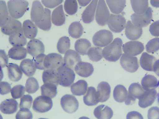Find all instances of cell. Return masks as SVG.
Segmentation results:
<instances>
[{"instance_id": "11", "label": "cell", "mask_w": 159, "mask_h": 119, "mask_svg": "<svg viewBox=\"0 0 159 119\" xmlns=\"http://www.w3.org/2000/svg\"><path fill=\"white\" fill-rule=\"evenodd\" d=\"M120 63L122 68L126 71L133 73L136 72L139 67L138 58L124 53L120 60Z\"/></svg>"}, {"instance_id": "19", "label": "cell", "mask_w": 159, "mask_h": 119, "mask_svg": "<svg viewBox=\"0 0 159 119\" xmlns=\"http://www.w3.org/2000/svg\"><path fill=\"white\" fill-rule=\"evenodd\" d=\"M18 103L15 99L9 98L2 101L0 105V110L4 114H11L17 111Z\"/></svg>"}, {"instance_id": "61", "label": "cell", "mask_w": 159, "mask_h": 119, "mask_svg": "<svg viewBox=\"0 0 159 119\" xmlns=\"http://www.w3.org/2000/svg\"><path fill=\"white\" fill-rule=\"evenodd\" d=\"M150 3L152 6L155 7H159V0H151Z\"/></svg>"}, {"instance_id": "40", "label": "cell", "mask_w": 159, "mask_h": 119, "mask_svg": "<svg viewBox=\"0 0 159 119\" xmlns=\"http://www.w3.org/2000/svg\"><path fill=\"white\" fill-rule=\"evenodd\" d=\"M83 30V27L80 22H74L70 25L68 28V33L72 38L78 39L82 35Z\"/></svg>"}, {"instance_id": "33", "label": "cell", "mask_w": 159, "mask_h": 119, "mask_svg": "<svg viewBox=\"0 0 159 119\" xmlns=\"http://www.w3.org/2000/svg\"><path fill=\"white\" fill-rule=\"evenodd\" d=\"M27 52V49L24 47H13L9 50L8 54L13 60H21L26 57Z\"/></svg>"}, {"instance_id": "38", "label": "cell", "mask_w": 159, "mask_h": 119, "mask_svg": "<svg viewBox=\"0 0 159 119\" xmlns=\"http://www.w3.org/2000/svg\"><path fill=\"white\" fill-rule=\"evenodd\" d=\"M51 11L47 8H44V14L41 20L38 23L35 24L40 29L44 31H48L51 28Z\"/></svg>"}, {"instance_id": "39", "label": "cell", "mask_w": 159, "mask_h": 119, "mask_svg": "<svg viewBox=\"0 0 159 119\" xmlns=\"http://www.w3.org/2000/svg\"><path fill=\"white\" fill-rule=\"evenodd\" d=\"M57 86L51 84H45L40 87L41 95L53 98L56 96Z\"/></svg>"}, {"instance_id": "30", "label": "cell", "mask_w": 159, "mask_h": 119, "mask_svg": "<svg viewBox=\"0 0 159 119\" xmlns=\"http://www.w3.org/2000/svg\"><path fill=\"white\" fill-rule=\"evenodd\" d=\"M83 100L84 104L88 106L96 105L99 102L94 87L91 86L88 88L86 94L83 97Z\"/></svg>"}, {"instance_id": "16", "label": "cell", "mask_w": 159, "mask_h": 119, "mask_svg": "<svg viewBox=\"0 0 159 119\" xmlns=\"http://www.w3.org/2000/svg\"><path fill=\"white\" fill-rule=\"evenodd\" d=\"M63 59L64 64L73 70L77 64L82 61L79 54L72 49H69L66 52Z\"/></svg>"}, {"instance_id": "12", "label": "cell", "mask_w": 159, "mask_h": 119, "mask_svg": "<svg viewBox=\"0 0 159 119\" xmlns=\"http://www.w3.org/2000/svg\"><path fill=\"white\" fill-rule=\"evenodd\" d=\"M144 49L143 44L137 41H130L123 45L122 49L124 53L131 56L140 54Z\"/></svg>"}, {"instance_id": "10", "label": "cell", "mask_w": 159, "mask_h": 119, "mask_svg": "<svg viewBox=\"0 0 159 119\" xmlns=\"http://www.w3.org/2000/svg\"><path fill=\"white\" fill-rule=\"evenodd\" d=\"M64 64V59L60 54L53 53L45 56L43 62L46 69H57Z\"/></svg>"}, {"instance_id": "9", "label": "cell", "mask_w": 159, "mask_h": 119, "mask_svg": "<svg viewBox=\"0 0 159 119\" xmlns=\"http://www.w3.org/2000/svg\"><path fill=\"white\" fill-rule=\"evenodd\" d=\"M60 104L63 109L70 113L75 112L79 106V103L76 98L70 94L63 96L61 99Z\"/></svg>"}, {"instance_id": "46", "label": "cell", "mask_w": 159, "mask_h": 119, "mask_svg": "<svg viewBox=\"0 0 159 119\" xmlns=\"http://www.w3.org/2000/svg\"><path fill=\"white\" fill-rule=\"evenodd\" d=\"M6 2L0 1V26L2 27L7 21L9 16Z\"/></svg>"}, {"instance_id": "49", "label": "cell", "mask_w": 159, "mask_h": 119, "mask_svg": "<svg viewBox=\"0 0 159 119\" xmlns=\"http://www.w3.org/2000/svg\"><path fill=\"white\" fill-rule=\"evenodd\" d=\"M25 88L21 84L14 86L11 90V94L12 97L14 99L21 98L25 92Z\"/></svg>"}, {"instance_id": "52", "label": "cell", "mask_w": 159, "mask_h": 119, "mask_svg": "<svg viewBox=\"0 0 159 119\" xmlns=\"http://www.w3.org/2000/svg\"><path fill=\"white\" fill-rule=\"evenodd\" d=\"M46 56V55L42 54L35 58L34 63L36 68L41 70L46 69L43 64L44 60Z\"/></svg>"}, {"instance_id": "44", "label": "cell", "mask_w": 159, "mask_h": 119, "mask_svg": "<svg viewBox=\"0 0 159 119\" xmlns=\"http://www.w3.org/2000/svg\"><path fill=\"white\" fill-rule=\"evenodd\" d=\"M70 47V41L69 38L64 36L61 37L58 40L57 44V49L58 52L64 54L69 50Z\"/></svg>"}, {"instance_id": "36", "label": "cell", "mask_w": 159, "mask_h": 119, "mask_svg": "<svg viewBox=\"0 0 159 119\" xmlns=\"http://www.w3.org/2000/svg\"><path fill=\"white\" fill-rule=\"evenodd\" d=\"M141 84L145 90L155 89L158 86V82L157 78L151 75H145L142 78Z\"/></svg>"}, {"instance_id": "47", "label": "cell", "mask_w": 159, "mask_h": 119, "mask_svg": "<svg viewBox=\"0 0 159 119\" xmlns=\"http://www.w3.org/2000/svg\"><path fill=\"white\" fill-rule=\"evenodd\" d=\"M64 9L68 14L73 15L77 12L78 4L76 0H66L64 3Z\"/></svg>"}, {"instance_id": "32", "label": "cell", "mask_w": 159, "mask_h": 119, "mask_svg": "<svg viewBox=\"0 0 159 119\" xmlns=\"http://www.w3.org/2000/svg\"><path fill=\"white\" fill-rule=\"evenodd\" d=\"M88 85L87 82L84 80H79L73 84L70 87L72 94L77 96L84 95L88 90Z\"/></svg>"}, {"instance_id": "1", "label": "cell", "mask_w": 159, "mask_h": 119, "mask_svg": "<svg viewBox=\"0 0 159 119\" xmlns=\"http://www.w3.org/2000/svg\"><path fill=\"white\" fill-rule=\"evenodd\" d=\"M122 39L117 38L108 45L105 47L102 50L103 57L110 62H115L120 58L122 54Z\"/></svg>"}, {"instance_id": "50", "label": "cell", "mask_w": 159, "mask_h": 119, "mask_svg": "<svg viewBox=\"0 0 159 119\" xmlns=\"http://www.w3.org/2000/svg\"><path fill=\"white\" fill-rule=\"evenodd\" d=\"M33 99L29 94L24 95L20 99L19 107L20 109H30L33 102Z\"/></svg>"}, {"instance_id": "6", "label": "cell", "mask_w": 159, "mask_h": 119, "mask_svg": "<svg viewBox=\"0 0 159 119\" xmlns=\"http://www.w3.org/2000/svg\"><path fill=\"white\" fill-rule=\"evenodd\" d=\"M53 102L51 98L43 96H40L34 100L32 109L35 112L43 113L49 111L52 108Z\"/></svg>"}, {"instance_id": "7", "label": "cell", "mask_w": 159, "mask_h": 119, "mask_svg": "<svg viewBox=\"0 0 159 119\" xmlns=\"http://www.w3.org/2000/svg\"><path fill=\"white\" fill-rule=\"evenodd\" d=\"M132 23L135 26L143 27L148 26L152 20V9L150 7L141 14L134 13L131 16Z\"/></svg>"}, {"instance_id": "57", "label": "cell", "mask_w": 159, "mask_h": 119, "mask_svg": "<svg viewBox=\"0 0 159 119\" xmlns=\"http://www.w3.org/2000/svg\"><path fill=\"white\" fill-rule=\"evenodd\" d=\"M0 66L1 68H4L8 64V57L5 51L0 50Z\"/></svg>"}, {"instance_id": "58", "label": "cell", "mask_w": 159, "mask_h": 119, "mask_svg": "<svg viewBox=\"0 0 159 119\" xmlns=\"http://www.w3.org/2000/svg\"><path fill=\"white\" fill-rule=\"evenodd\" d=\"M126 119H143L141 114L138 112L132 111L129 112L127 114Z\"/></svg>"}, {"instance_id": "34", "label": "cell", "mask_w": 159, "mask_h": 119, "mask_svg": "<svg viewBox=\"0 0 159 119\" xmlns=\"http://www.w3.org/2000/svg\"><path fill=\"white\" fill-rule=\"evenodd\" d=\"M91 47L90 42L85 39H79L76 41L75 44L76 51L82 55H87Z\"/></svg>"}, {"instance_id": "41", "label": "cell", "mask_w": 159, "mask_h": 119, "mask_svg": "<svg viewBox=\"0 0 159 119\" xmlns=\"http://www.w3.org/2000/svg\"><path fill=\"white\" fill-rule=\"evenodd\" d=\"M130 2L135 13L137 14L144 13L148 7V0H131Z\"/></svg>"}, {"instance_id": "22", "label": "cell", "mask_w": 159, "mask_h": 119, "mask_svg": "<svg viewBox=\"0 0 159 119\" xmlns=\"http://www.w3.org/2000/svg\"><path fill=\"white\" fill-rule=\"evenodd\" d=\"M74 70L76 74L79 76L87 78L92 75L94 71V68L91 64L81 61L76 65Z\"/></svg>"}, {"instance_id": "4", "label": "cell", "mask_w": 159, "mask_h": 119, "mask_svg": "<svg viewBox=\"0 0 159 119\" xmlns=\"http://www.w3.org/2000/svg\"><path fill=\"white\" fill-rule=\"evenodd\" d=\"M113 40L112 33L107 30H102L97 31L92 39L94 45L99 47L107 46L111 43Z\"/></svg>"}, {"instance_id": "63", "label": "cell", "mask_w": 159, "mask_h": 119, "mask_svg": "<svg viewBox=\"0 0 159 119\" xmlns=\"http://www.w3.org/2000/svg\"><path fill=\"white\" fill-rule=\"evenodd\" d=\"M158 86H159V81H158ZM158 101L159 104V92L158 94Z\"/></svg>"}, {"instance_id": "23", "label": "cell", "mask_w": 159, "mask_h": 119, "mask_svg": "<svg viewBox=\"0 0 159 119\" xmlns=\"http://www.w3.org/2000/svg\"><path fill=\"white\" fill-rule=\"evenodd\" d=\"M42 80L44 84H51L57 86L59 84V77L57 69H47L43 72Z\"/></svg>"}, {"instance_id": "5", "label": "cell", "mask_w": 159, "mask_h": 119, "mask_svg": "<svg viewBox=\"0 0 159 119\" xmlns=\"http://www.w3.org/2000/svg\"><path fill=\"white\" fill-rule=\"evenodd\" d=\"M110 13L104 0L98 2L95 14V19L98 24L103 26L107 24Z\"/></svg>"}, {"instance_id": "21", "label": "cell", "mask_w": 159, "mask_h": 119, "mask_svg": "<svg viewBox=\"0 0 159 119\" xmlns=\"http://www.w3.org/2000/svg\"><path fill=\"white\" fill-rule=\"evenodd\" d=\"M98 2V0L92 1L83 12L82 19L84 23H89L93 21Z\"/></svg>"}, {"instance_id": "42", "label": "cell", "mask_w": 159, "mask_h": 119, "mask_svg": "<svg viewBox=\"0 0 159 119\" xmlns=\"http://www.w3.org/2000/svg\"><path fill=\"white\" fill-rule=\"evenodd\" d=\"M146 91L140 84L135 83L132 84L129 86L128 92L133 98L139 99Z\"/></svg>"}, {"instance_id": "17", "label": "cell", "mask_w": 159, "mask_h": 119, "mask_svg": "<svg viewBox=\"0 0 159 119\" xmlns=\"http://www.w3.org/2000/svg\"><path fill=\"white\" fill-rule=\"evenodd\" d=\"M143 33L142 27L134 25L130 20L127 21L125 27V34L129 39L135 40L138 39Z\"/></svg>"}, {"instance_id": "37", "label": "cell", "mask_w": 159, "mask_h": 119, "mask_svg": "<svg viewBox=\"0 0 159 119\" xmlns=\"http://www.w3.org/2000/svg\"><path fill=\"white\" fill-rule=\"evenodd\" d=\"M111 11L115 14H119L125 6V0H106Z\"/></svg>"}, {"instance_id": "59", "label": "cell", "mask_w": 159, "mask_h": 119, "mask_svg": "<svg viewBox=\"0 0 159 119\" xmlns=\"http://www.w3.org/2000/svg\"><path fill=\"white\" fill-rule=\"evenodd\" d=\"M153 71L159 76V60H157L153 67Z\"/></svg>"}, {"instance_id": "29", "label": "cell", "mask_w": 159, "mask_h": 119, "mask_svg": "<svg viewBox=\"0 0 159 119\" xmlns=\"http://www.w3.org/2000/svg\"><path fill=\"white\" fill-rule=\"evenodd\" d=\"M9 41L14 47H23L27 43V39L25 36L22 28L19 31L9 36Z\"/></svg>"}, {"instance_id": "55", "label": "cell", "mask_w": 159, "mask_h": 119, "mask_svg": "<svg viewBox=\"0 0 159 119\" xmlns=\"http://www.w3.org/2000/svg\"><path fill=\"white\" fill-rule=\"evenodd\" d=\"M0 94L4 95L11 91V87L10 84L6 81H1L0 83Z\"/></svg>"}, {"instance_id": "26", "label": "cell", "mask_w": 159, "mask_h": 119, "mask_svg": "<svg viewBox=\"0 0 159 119\" xmlns=\"http://www.w3.org/2000/svg\"><path fill=\"white\" fill-rule=\"evenodd\" d=\"M22 29L25 37L29 39H33L37 34L38 28L36 25L29 19L24 21Z\"/></svg>"}, {"instance_id": "20", "label": "cell", "mask_w": 159, "mask_h": 119, "mask_svg": "<svg viewBox=\"0 0 159 119\" xmlns=\"http://www.w3.org/2000/svg\"><path fill=\"white\" fill-rule=\"evenodd\" d=\"M97 92L99 102H104L110 97L111 87L107 82L102 81L98 84Z\"/></svg>"}, {"instance_id": "15", "label": "cell", "mask_w": 159, "mask_h": 119, "mask_svg": "<svg viewBox=\"0 0 159 119\" xmlns=\"http://www.w3.org/2000/svg\"><path fill=\"white\" fill-rule=\"evenodd\" d=\"M44 14V8L39 1L35 0L32 3L30 12L31 19L35 24L39 23Z\"/></svg>"}, {"instance_id": "62", "label": "cell", "mask_w": 159, "mask_h": 119, "mask_svg": "<svg viewBox=\"0 0 159 119\" xmlns=\"http://www.w3.org/2000/svg\"><path fill=\"white\" fill-rule=\"evenodd\" d=\"M79 119H90L89 117H80Z\"/></svg>"}, {"instance_id": "53", "label": "cell", "mask_w": 159, "mask_h": 119, "mask_svg": "<svg viewBox=\"0 0 159 119\" xmlns=\"http://www.w3.org/2000/svg\"><path fill=\"white\" fill-rule=\"evenodd\" d=\"M148 119H159V108L154 106L150 108L148 111Z\"/></svg>"}, {"instance_id": "56", "label": "cell", "mask_w": 159, "mask_h": 119, "mask_svg": "<svg viewBox=\"0 0 159 119\" xmlns=\"http://www.w3.org/2000/svg\"><path fill=\"white\" fill-rule=\"evenodd\" d=\"M63 2V0H42L43 4L46 7L53 8L56 7Z\"/></svg>"}, {"instance_id": "28", "label": "cell", "mask_w": 159, "mask_h": 119, "mask_svg": "<svg viewBox=\"0 0 159 119\" xmlns=\"http://www.w3.org/2000/svg\"><path fill=\"white\" fill-rule=\"evenodd\" d=\"M156 60L154 56L144 52L141 55L139 62L141 67L143 69L148 71H153V65Z\"/></svg>"}, {"instance_id": "14", "label": "cell", "mask_w": 159, "mask_h": 119, "mask_svg": "<svg viewBox=\"0 0 159 119\" xmlns=\"http://www.w3.org/2000/svg\"><path fill=\"white\" fill-rule=\"evenodd\" d=\"M26 49L28 53L35 58L38 55L44 54L45 47L43 44L40 40L33 39L28 42Z\"/></svg>"}, {"instance_id": "18", "label": "cell", "mask_w": 159, "mask_h": 119, "mask_svg": "<svg viewBox=\"0 0 159 119\" xmlns=\"http://www.w3.org/2000/svg\"><path fill=\"white\" fill-rule=\"evenodd\" d=\"M157 95V92L155 89L146 90L143 96L139 99V106L143 108L150 106L154 102Z\"/></svg>"}, {"instance_id": "54", "label": "cell", "mask_w": 159, "mask_h": 119, "mask_svg": "<svg viewBox=\"0 0 159 119\" xmlns=\"http://www.w3.org/2000/svg\"><path fill=\"white\" fill-rule=\"evenodd\" d=\"M149 31L153 36H159V20L154 22L150 25Z\"/></svg>"}, {"instance_id": "43", "label": "cell", "mask_w": 159, "mask_h": 119, "mask_svg": "<svg viewBox=\"0 0 159 119\" xmlns=\"http://www.w3.org/2000/svg\"><path fill=\"white\" fill-rule=\"evenodd\" d=\"M102 50L100 47H94L89 49L87 55L92 61L98 62L101 60L103 57Z\"/></svg>"}, {"instance_id": "60", "label": "cell", "mask_w": 159, "mask_h": 119, "mask_svg": "<svg viewBox=\"0 0 159 119\" xmlns=\"http://www.w3.org/2000/svg\"><path fill=\"white\" fill-rule=\"evenodd\" d=\"M79 4L81 6H84L88 5L91 0H78Z\"/></svg>"}, {"instance_id": "35", "label": "cell", "mask_w": 159, "mask_h": 119, "mask_svg": "<svg viewBox=\"0 0 159 119\" xmlns=\"http://www.w3.org/2000/svg\"><path fill=\"white\" fill-rule=\"evenodd\" d=\"M128 92L125 87L119 84L115 88L113 92V97L115 100L119 103L125 102L128 96Z\"/></svg>"}, {"instance_id": "27", "label": "cell", "mask_w": 159, "mask_h": 119, "mask_svg": "<svg viewBox=\"0 0 159 119\" xmlns=\"http://www.w3.org/2000/svg\"><path fill=\"white\" fill-rule=\"evenodd\" d=\"M51 19L53 24L56 26H61L65 23L66 17L62 5H59L53 10Z\"/></svg>"}, {"instance_id": "3", "label": "cell", "mask_w": 159, "mask_h": 119, "mask_svg": "<svg viewBox=\"0 0 159 119\" xmlns=\"http://www.w3.org/2000/svg\"><path fill=\"white\" fill-rule=\"evenodd\" d=\"M57 70L59 74V84L64 87H70L74 83L75 78L74 70L64 64Z\"/></svg>"}, {"instance_id": "25", "label": "cell", "mask_w": 159, "mask_h": 119, "mask_svg": "<svg viewBox=\"0 0 159 119\" xmlns=\"http://www.w3.org/2000/svg\"><path fill=\"white\" fill-rule=\"evenodd\" d=\"M7 67L8 77L10 80L13 82H17L20 80L23 73L18 65L10 63L8 64Z\"/></svg>"}, {"instance_id": "2", "label": "cell", "mask_w": 159, "mask_h": 119, "mask_svg": "<svg viewBox=\"0 0 159 119\" xmlns=\"http://www.w3.org/2000/svg\"><path fill=\"white\" fill-rule=\"evenodd\" d=\"M9 13L15 19L21 18L28 9V2L25 0H10L7 2Z\"/></svg>"}, {"instance_id": "8", "label": "cell", "mask_w": 159, "mask_h": 119, "mask_svg": "<svg viewBox=\"0 0 159 119\" xmlns=\"http://www.w3.org/2000/svg\"><path fill=\"white\" fill-rule=\"evenodd\" d=\"M107 24L112 31L118 33L124 29L126 26V21L125 17L121 14H111Z\"/></svg>"}, {"instance_id": "31", "label": "cell", "mask_w": 159, "mask_h": 119, "mask_svg": "<svg viewBox=\"0 0 159 119\" xmlns=\"http://www.w3.org/2000/svg\"><path fill=\"white\" fill-rule=\"evenodd\" d=\"M20 67L23 73L28 77L33 76L36 70L34 62L29 59L22 60L20 62Z\"/></svg>"}, {"instance_id": "13", "label": "cell", "mask_w": 159, "mask_h": 119, "mask_svg": "<svg viewBox=\"0 0 159 119\" xmlns=\"http://www.w3.org/2000/svg\"><path fill=\"white\" fill-rule=\"evenodd\" d=\"M1 27L3 33L9 36L22 28L21 22L10 16H9L5 24Z\"/></svg>"}, {"instance_id": "64", "label": "cell", "mask_w": 159, "mask_h": 119, "mask_svg": "<svg viewBox=\"0 0 159 119\" xmlns=\"http://www.w3.org/2000/svg\"><path fill=\"white\" fill-rule=\"evenodd\" d=\"M38 119H48L46 118H39Z\"/></svg>"}, {"instance_id": "51", "label": "cell", "mask_w": 159, "mask_h": 119, "mask_svg": "<svg viewBox=\"0 0 159 119\" xmlns=\"http://www.w3.org/2000/svg\"><path fill=\"white\" fill-rule=\"evenodd\" d=\"M15 117L16 119H32L33 114L29 109L23 108L19 110Z\"/></svg>"}, {"instance_id": "45", "label": "cell", "mask_w": 159, "mask_h": 119, "mask_svg": "<svg viewBox=\"0 0 159 119\" xmlns=\"http://www.w3.org/2000/svg\"><path fill=\"white\" fill-rule=\"evenodd\" d=\"M25 88L26 92L29 93L33 94L35 93L39 88L38 80L34 77L29 78L26 81Z\"/></svg>"}, {"instance_id": "48", "label": "cell", "mask_w": 159, "mask_h": 119, "mask_svg": "<svg viewBox=\"0 0 159 119\" xmlns=\"http://www.w3.org/2000/svg\"><path fill=\"white\" fill-rule=\"evenodd\" d=\"M146 51L149 53H153L159 50V38H155L150 40L146 44Z\"/></svg>"}, {"instance_id": "24", "label": "cell", "mask_w": 159, "mask_h": 119, "mask_svg": "<svg viewBox=\"0 0 159 119\" xmlns=\"http://www.w3.org/2000/svg\"><path fill=\"white\" fill-rule=\"evenodd\" d=\"M93 114L97 119H111L113 113L111 108L104 105H101L94 109Z\"/></svg>"}]
</instances>
